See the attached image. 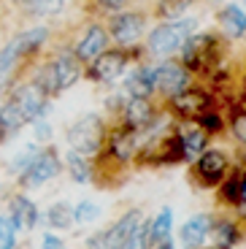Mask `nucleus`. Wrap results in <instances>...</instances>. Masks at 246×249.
<instances>
[{"mask_svg": "<svg viewBox=\"0 0 246 249\" xmlns=\"http://www.w3.org/2000/svg\"><path fill=\"white\" fill-rule=\"evenodd\" d=\"M197 27V19L192 17H178L173 22H162L157 30H152L149 36V52L157 57H171L176 54L181 46L187 44V38L195 33Z\"/></svg>", "mask_w": 246, "mask_h": 249, "instance_id": "nucleus-1", "label": "nucleus"}, {"mask_svg": "<svg viewBox=\"0 0 246 249\" xmlns=\"http://www.w3.org/2000/svg\"><path fill=\"white\" fill-rule=\"evenodd\" d=\"M181 54H184V68L192 71H211L216 68L225 57V44H222L219 36H190L187 44L181 46Z\"/></svg>", "mask_w": 246, "mask_h": 249, "instance_id": "nucleus-2", "label": "nucleus"}, {"mask_svg": "<svg viewBox=\"0 0 246 249\" xmlns=\"http://www.w3.org/2000/svg\"><path fill=\"white\" fill-rule=\"evenodd\" d=\"M100 138H103V122L98 114H87L79 122H73V127L68 130V143L70 152L81 157H89L100 149Z\"/></svg>", "mask_w": 246, "mask_h": 249, "instance_id": "nucleus-3", "label": "nucleus"}, {"mask_svg": "<svg viewBox=\"0 0 246 249\" xmlns=\"http://www.w3.org/2000/svg\"><path fill=\"white\" fill-rule=\"evenodd\" d=\"M79 73H81L79 57L62 52V54L54 57V62H52L49 71H46V89H49V92H62V89H68L70 84L79 79Z\"/></svg>", "mask_w": 246, "mask_h": 249, "instance_id": "nucleus-4", "label": "nucleus"}, {"mask_svg": "<svg viewBox=\"0 0 246 249\" xmlns=\"http://www.w3.org/2000/svg\"><path fill=\"white\" fill-rule=\"evenodd\" d=\"M230 171V160L225 152L219 149H206L203 155L195 160V176L203 187H214V184H222V179L228 176Z\"/></svg>", "mask_w": 246, "mask_h": 249, "instance_id": "nucleus-5", "label": "nucleus"}, {"mask_svg": "<svg viewBox=\"0 0 246 249\" xmlns=\"http://www.w3.org/2000/svg\"><path fill=\"white\" fill-rule=\"evenodd\" d=\"M154 89L165 95H178L190 89V71L178 62H162L160 68H154Z\"/></svg>", "mask_w": 246, "mask_h": 249, "instance_id": "nucleus-6", "label": "nucleus"}, {"mask_svg": "<svg viewBox=\"0 0 246 249\" xmlns=\"http://www.w3.org/2000/svg\"><path fill=\"white\" fill-rule=\"evenodd\" d=\"M11 100H14V106L19 108V114H22L25 122L38 119L43 114V108H46V92H43L41 84H25V87H19L11 95Z\"/></svg>", "mask_w": 246, "mask_h": 249, "instance_id": "nucleus-7", "label": "nucleus"}, {"mask_svg": "<svg viewBox=\"0 0 246 249\" xmlns=\"http://www.w3.org/2000/svg\"><path fill=\"white\" fill-rule=\"evenodd\" d=\"M173 103V111L178 114V117H187V119H200L203 114L211 111V98L209 92H203V89H184V92H178L171 98Z\"/></svg>", "mask_w": 246, "mask_h": 249, "instance_id": "nucleus-8", "label": "nucleus"}, {"mask_svg": "<svg viewBox=\"0 0 246 249\" xmlns=\"http://www.w3.org/2000/svg\"><path fill=\"white\" fill-rule=\"evenodd\" d=\"M57 171H60V157H57L54 152H38L35 160L22 171V184L38 187V184H43V181L54 179Z\"/></svg>", "mask_w": 246, "mask_h": 249, "instance_id": "nucleus-9", "label": "nucleus"}, {"mask_svg": "<svg viewBox=\"0 0 246 249\" xmlns=\"http://www.w3.org/2000/svg\"><path fill=\"white\" fill-rule=\"evenodd\" d=\"M176 141H178V149H181L184 160H197V157L209 149V133L200 124H192V122H184L178 127Z\"/></svg>", "mask_w": 246, "mask_h": 249, "instance_id": "nucleus-10", "label": "nucleus"}, {"mask_svg": "<svg viewBox=\"0 0 246 249\" xmlns=\"http://www.w3.org/2000/svg\"><path fill=\"white\" fill-rule=\"evenodd\" d=\"M143 27H146V19L141 14H117V17L111 19V36L122 46L136 44L138 38H141Z\"/></svg>", "mask_w": 246, "mask_h": 249, "instance_id": "nucleus-11", "label": "nucleus"}, {"mask_svg": "<svg viewBox=\"0 0 246 249\" xmlns=\"http://www.w3.org/2000/svg\"><path fill=\"white\" fill-rule=\"evenodd\" d=\"M209 231H211V217L209 214H195V217H190L181 225L178 238H181V244L187 249H197V247H203V241L209 238Z\"/></svg>", "mask_w": 246, "mask_h": 249, "instance_id": "nucleus-12", "label": "nucleus"}, {"mask_svg": "<svg viewBox=\"0 0 246 249\" xmlns=\"http://www.w3.org/2000/svg\"><path fill=\"white\" fill-rule=\"evenodd\" d=\"M124 65H127V57L122 52H105V54H98L92 62V76L100 81H117L122 76Z\"/></svg>", "mask_w": 246, "mask_h": 249, "instance_id": "nucleus-13", "label": "nucleus"}, {"mask_svg": "<svg viewBox=\"0 0 246 249\" xmlns=\"http://www.w3.org/2000/svg\"><path fill=\"white\" fill-rule=\"evenodd\" d=\"M138 225H141V212H136V209H133V212H127L122 219H119V222H114L108 231H105L108 247L111 249H122L124 244H127V238L138 231Z\"/></svg>", "mask_w": 246, "mask_h": 249, "instance_id": "nucleus-14", "label": "nucleus"}, {"mask_svg": "<svg viewBox=\"0 0 246 249\" xmlns=\"http://www.w3.org/2000/svg\"><path fill=\"white\" fill-rule=\"evenodd\" d=\"M124 89H127L130 98L149 100V95L154 92V68H146V65L136 68L127 79H124Z\"/></svg>", "mask_w": 246, "mask_h": 249, "instance_id": "nucleus-15", "label": "nucleus"}, {"mask_svg": "<svg viewBox=\"0 0 246 249\" xmlns=\"http://www.w3.org/2000/svg\"><path fill=\"white\" fill-rule=\"evenodd\" d=\"M219 25L228 38H244L246 36V11L241 6H235V3H230V6H225L219 11Z\"/></svg>", "mask_w": 246, "mask_h": 249, "instance_id": "nucleus-16", "label": "nucleus"}, {"mask_svg": "<svg viewBox=\"0 0 246 249\" xmlns=\"http://www.w3.org/2000/svg\"><path fill=\"white\" fill-rule=\"evenodd\" d=\"M124 119H127V124L133 127V130L149 127V124L154 122V111H152V106H149V100L130 98V103L124 106Z\"/></svg>", "mask_w": 246, "mask_h": 249, "instance_id": "nucleus-17", "label": "nucleus"}, {"mask_svg": "<svg viewBox=\"0 0 246 249\" xmlns=\"http://www.w3.org/2000/svg\"><path fill=\"white\" fill-rule=\"evenodd\" d=\"M209 236L214 238V247H216V249H230V247H235V244L241 241L238 225L230 222V219H219V222H214V219H211Z\"/></svg>", "mask_w": 246, "mask_h": 249, "instance_id": "nucleus-18", "label": "nucleus"}, {"mask_svg": "<svg viewBox=\"0 0 246 249\" xmlns=\"http://www.w3.org/2000/svg\"><path fill=\"white\" fill-rule=\"evenodd\" d=\"M105 30L103 27H89L87 30V36L81 38V44H79V52H76V57H81V60H95L98 54H103V49H105Z\"/></svg>", "mask_w": 246, "mask_h": 249, "instance_id": "nucleus-19", "label": "nucleus"}, {"mask_svg": "<svg viewBox=\"0 0 246 249\" xmlns=\"http://www.w3.org/2000/svg\"><path fill=\"white\" fill-rule=\"evenodd\" d=\"M11 219L14 225H17V231L19 228H33V225L38 222V209H35V203L33 200H27V198H14L11 200Z\"/></svg>", "mask_w": 246, "mask_h": 249, "instance_id": "nucleus-20", "label": "nucleus"}, {"mask_svg": "<svg viewBox=\"0 0 246 249\" xmlns=\"http://www.w3.org/2000/svg\"><path fill=\"white\" fill-rule=\"evenodd\" d=\"M171 228H173V212L171 209H162L157 214V219L149 222V247H154V244H160V241H168Z\"/></svg>", "mask_w": 246, "mask_h": 249, "instance_id": "nucleus-21", "label": "nucleus"}, {"mask_svg": "<svg viewBox=\"0 0 246 249\" xmlns=\"http://www.w3.org/2000/svg\"><path fill=\"white\" fill-rule=\"evenodd\" d=\"M241 176L244 171H233L230 179H222V200L225 203H241Z\"/></svg>", "mask_w": 246, "mask_h": 249, "instance_id": "nucleus-22", "label": "nucleus"}, {"mask_svg": "<svg viewBox=\"0 0 246 249\" xmlns=\"http://www.w3.org/2000/svg\"><path fill=\"white\" fill-rule=\"evenodd\" d=\"M49 225H54L60 231L70 228V225H73V209H70L68 203H54L49 209Z\"/></svg>", "mask_w": 246, "mask_h": 249, "instance_id": "nucleus-23", "label": "nucleus"}, {"mask_svg": "<svg viewBox=\"0 0 246 249\" xmlns=\"http://www.w3.org/2000/svg\"><path fill=\"white\" fill-rule=\"evenodd\" d=\"M17 57H19V46H17V41H11V44L6 46V49L0 52V87L8 81V73L14 71V62H17Z\"/></svg>", "mask_w": 246, "mask_h": 249, "instance_id": "nucleus-24", "label": "nucleus"}, {"mask_svg": "<svg viewBox=\"0 0 246 249\" xmlns=\"http://www.w3.org/2000/svg\"><path fill=\"white\" fill-rule=\"evenodd\" d=\"M100 217V206L92 203V200H81L79 206H73V222L87 225V222H95Z\"/></svg>", "mask_w": 246, "mask_h": 249, "instance_id": "nucleus-25", "label": "nucleus"}, {"mask_svg": "<svg viewBox=\"0 0 246 249\" xmlns=\"http://www.w3.org/2000/svg\"><path fill=\"white\" fill-rule=\"evenodd\" d=\"M68 168L76 181H89V162H87V157L76 155V152H68Z\"/></svg>", "mask_w": 246, "mask_h": 249, "instance_id": "nucleus-26", "label": "nucleus"}, {"mask_svg": "<svg viewBox=\"0 0 246 249\" xmlns=\"http://www.w3.org/2000/svg\"><path fill=\"white\" fill-rule=\"evenodd\" d=\"M122 249H149V225H138V231L127 238Z\"/></svg>", "mask_w": 246, "mask_h": 249, "instance_id": "nucleus-27", "label": "nucleus"}, {"mask_svg": "<svg viewBox=\"0 0 246 249\" xmlns=\"http://www.w3.org/2000/svg\"><path fill=\"white\" fill-rule=\"evenodd\" d=\"M35 155H38V149L33 146V143H30V146H22V152H19V157L11 162V171H19V174H22V171H25L27 165H30V162L35 160Z\"/></svg>", "mask_w": 246, "mask_h": 249, "instance_id": "nucleus-28", "label": "nucleus"}, {"mask_svg": "<svg viewBox=\"0 0 246 249\" xmlns=\"http://www.w3.org/2000/svg\"><path fill=\"white\" fill-rule=\"evenodd\" d=\"M192 0H162L160 3V14L162 17H181V11H184L187 6H190Z\"/></svg>", "mask_w": 246, "mask_h": 249, "instance_id": "nucleus-29", "label": "nucleus"}, {"mask_svg": "<svg viewBox=\"0 0 246 249\" xmlns=\"http://www.w3.org/2000/svg\"><path fill=\"white\" fill-rule=\"evenodd\" d=\"M233 136L246 146V108H244V111H238V114L233 117Z\"/></svg>", "mask_w": 246, "mask_h": 249, "instance_id": "nucleus-30", "label": "nucleus"}, {"mask_svg": "<svg viewBox=\"0 0 246 249\" xmlns=\"http://www.w3.org/2000/svg\"><path fill=\"white\" fill-rule=\"evenodd\" d=\"M0 249H17V228L14 225L0 231Z\"/></svg>", "mask_w": 246, "mask_h": 249, "instance_id": "nucleus-31", "label": "nucleus"}, {"mask_svg": "<svg viewBox=\"0 0 246 249\" xmlns=\"http://www.w3.org/2000/svg\"><path fill=\"white\" fill-rule=\"evenodd\" d=\"M62 3H65V0H35V11L49 14V11H57Z\"/></svg>", "mask_w": 246, "mask_h": 249, "instance_id": "nucleus-32", "label": "nucleus"}, {"mask_svg": "<svg viewBox=\"0 0 246 249\" xmlns=\"http://www.w3.org/2000/svg\"><path fill=\"white\" fill-rule=\"evenodd\" d=\"M87 249H111L108 247V238H105V231L103 233H95V236L89 238V244H87Z\"/></svg>", "mask_w": 246, "mask_h": 249, "instance_id": "nucleus-33", "label": "nucleus"}, {"mask_svg": "<svg viewBox=\"0 0 246 249\" xmlns=\"http://www.w3.org/2000/svg\"><path fill=\"white\" fill-rule=\"evenodd\" d=\"M43 249H65V241L60 236H54V233H46L43 236Z\"/></svg>", "mask_w": 246, "mask_h": 249, "instance_id": "nucleus-34", "label": "nucleus"}, {"mask_svg": "<svg viewBox=\"0 0 246 249\" xmlns=\"http://www.w3.org/2000/svg\"><path fill=\"white\" fill-rule=\"evenodd\" d=\"M35 127H38V130H35V136L41 138V141H46V138L52 136V130H49V122H38Z\"/></svg>", "mask_w": 246, "mask_h": 249, "instance_id": "nucleus-35", "label": "nucleus"}, {"mask_svg": "<svg viewBox=\"0 0 246 249\" xmlns=\"http://www.w3.org/2000/svg\"><path fill=\"white\" fill-rule=\"evenodd\" d=\"M100 3H103L105 8H114V11H117V8H122L127 0H100Z\"/></svg>", "mask_w": 246, "mask_h": 249, "instance_id": "nucleus-36", "label": "nucleus"}, {"mask_svg": "<svg viewBox=\"0 0 246 249\" xmlns=\"http://www.w3.org/2000/svg\"><path fill=\"white\" fill-rule=\"evenodd\" d=\"M241 203H246V171L241 176Z\"/></svg>", "mask_w": 246, "mask_h": 249, "instance_id": "nucleus-37", "label": "nucleus"}, {"mask_svg": "<svg viewBox=\"0 0 246 249\" xmlns=\"http://www.w3.org/2000/svg\"><path fill=\"white\" fill-rule=\"evenodd\" d=\"M154 249H173V244H171V238H168V241H160V244H154Z\"/></svg>", "mask_w": 246, "mask_h": 249, "instance_id": "nucleus-38", "label": "nucleus"}, {"mask_svg": "<svg viewBox=\"0 0 246 249\" xmlns=\"http://www.w3.org/2000/svg\"><path fill=\"white\" fill-rule=\"evenodd\" d=\"M241 160H244V165H246V149H244V152H241Z\"/></svg>", "mask_w": 246, "mask_h": 249, "instance_id": "nucleus-39", "label": "nucleus"}]
</instances>
